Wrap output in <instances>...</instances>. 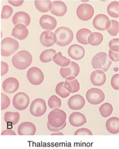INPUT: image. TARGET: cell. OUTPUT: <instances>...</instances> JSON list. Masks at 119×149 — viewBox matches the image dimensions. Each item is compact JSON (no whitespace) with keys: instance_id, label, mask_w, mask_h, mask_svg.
Segmentation results:
<instances>
[{"instance_id":"obj_8","label":"cell","mask_w":119,"mask_h":149,"mask_svg":"<svg viewBox=\"0 0 119 149\" xmlns=\"http://www.w3.org/2000/svg\"><path fill=\"white\" fill-rule=\"evenodd\" d=\"M27 78L32 85L39 86L43 82L44 74L38 68L32 67L27 72Z\"/></svg>"},{"instance_id":"obj_26","label":"cell","mask_w":119,"mask_h":149,"mask_svg":"<svg viewBox=\"0 0 119 149\" xmlns=\"http://www.w3.org/2000/svg\"><path fill=\"white\" fill-rule=\"evenodd\" d=\"M64 87L70 93H74L80 90V84L75 78L73 79H66Z\"/></svg>"},{"instance_id":"obj_23","label":"cell","mask_w":119,"mask_h":149,"mask_svg":"<svg viewBox=\"0 0 119 149\" xmlns=\"http://www.w3.org/2000/svg\"><path fill=\"white\" fill-rule=\"evenodd\" d=\"M70 123L73 127H80L87 123V118L83 113L80 112H73L69 118Z\"/></svg>"},{"instance_id":"obj_17","label":"cell","mask_w":119,"mask_h":149,"mask_svg":"<svg viewBox=\"0 0 119 149\" xmlns=\"http://www.w3.org/2000/svg\"><path fill=\"white\" fill-rule=\"evenodd\" d=\"M68 53L70 57L74 60H80L85 56V49L83 47L74 44L70 47Z\"/></svg>"},{"instance_id":"obj_41","label":"cell","mask_w":119,"mask_h":149,"mask_svg":"<svg viewBox=\"0 0 119 149\" xmlns=\"http://www.w3.org/2000/svg\"><path fill=\"white\" fill-rule=\"evenodd\" d=\"M74 135H89V136H92L93 133H92L89 129L81 128L75 131Z\"/></svg>"},{"instance_id":"obj_1","label":"cell","mask_w":119,"mask_h":149,"mask_svg":"<svg viewBox=\"0 0 119 149\" xmlns=\"http://www.w3.org/2000/svg\"><path fill=\"white\" fill-rule=\"evenodd\" d=\"M33 57L30 52L26 50H21L15 54L12 58V64L15 68L24 70L31 64Z\"/></svg>"},{"instance_id":"obj_10","label":"cell","mask_w":119,"mask_h":149,"mask_svg":"<svg viewBox=\"0 0 119 149\" xmlns=\"http://www.w3.org/2000/svg\"><path fill=\"white\" fill-rule=\"evenodd\" d=\"M30 102L29 96L24 93H19L13 97V104L18 110H24L28 107Z\"/></svg>"},{"instance_id":"obj_24","label":"cell","mask_w":119,"mask_h":149,"mask_svg":"<svg viewBox=\"0 0 119 149\" xmlns=\"http://www.w3.org/2000/svg\"><path fill=\"white\" fill-rule=\"evenodd\" d=\"M107 131L111 134H118L119 132V118L116 117L110 118L106 121Z\"/></svg>"},{"instance_id":"obj_42","label":"cell","mask_w":119,"mask_h":149,"mask_svg":"<svg viewBox=\"0 0 119 149\" xmlns=\"http://www.w3.org/2000/svg\"><path fill=\"white\" fill-rule=\"evenodd\" d=\"M109 58L110 59L111 61H114V62H118L119 61V54L118 52H113L111 50H110L109 53Z\"/></svg>"},{"instance_id":"obj_9","label":"cell","mask_w":119,"mask_h":149,"mask_svg":"<svg viewBox=\"0 0 119 149\" xmlns=\"http://www.w3.org/2000/svg\"><path fill=\"white\" fill-rule=\"evenodd\" d=\"M77 14L78 17L83 21H87L92 19L94 14V10L93 6L87 4L83 3L79 6L77 10Z\"/></svg>"},{"instance_id":"obj_25","label":"cell","mask_w":119,"mask_h":149,"mask_svg":"<svg viewBox=\"0 0 119 149\" xmlns=\"http://www.w3.org/2000/svg\"><path fill=\"white\" fill-rule=\"evenodd\" d=\"M35 5L41 13L48 12L52 8V3L49 0H36L35 1Z\"/></svg>"},{"instance_id":"obj_14","label":"cell","mask_w":119,"mask_h":149,"mask_svg":"<svg viewBox=\"0 0 119 149\" xmlns=\"http://www.w3.org/2000/svg\"><path fill=\"white\" fill-rule=\"evenodd\" d=\"M85 104H86V100L80 94L71 96L68 102V105L72 110H81L84 108Z\"/></svg>"},{"instance_id":"obj_13","label":"cell","mask_w":119,"mask_h":149,"mask_svg":"<svg viewBox=\"0 0 119 149\" xmlns=\"http://www.w3.org/2000/svg\"><path fill=\"white\" fill-rule=\"evenodd\" d=\"M3 89L6 93L13 94L18 90L19 82L17 79L13 77H10L6 79L3 83Z\"/></svg>"},{"instance_id":"obj_32","label":"cell","mask_w":119,"mask_h":149,"mask_svg":"<svg viewBox=\"0 0 119 149\" xmlns=\"http://www.w3.org/2000/svg\"><path fill=\"white\" fill-rule=\"evenodd\" d=\"M119 3L118 1H113L110 3L107 7L108 13L111 17L118 18L119 17Z\"/></svg>"},{"instance_id":"obj_36","label":"cell","mask_w":119,"mask_h":149,"mask_svg":"<svg viewBox=\"0 0 119 149\" xmlns=\"http://www.w3.org/2000/svg\"><path fill=\"white\" fill-rule=\"evenodd\" d=\"M110 22L111 25L109 29H108V32L111 36H116L118 35L119 31V23L118 21H115V20H111Z\"/></svg>"},{"instance_id":"obj_7","label":"cell","mask_w":119,"mask_h":149,"mask_svg":"<svg viewBox=\"0 0 119 149\" xmlns=\"http://www.w3.org/2000/svg\"><path fill=\"white\" fill-rule=\"evenodd\" d=\"M30 112L35 117H41L47 111V104L45 100L38 98L34 100L30 107Z\"/></svg>"},{"instance_id":"obj_30","label":"cell","mask_w":119,"mask_h":149,"mask_svg":"<svg viewBox=\"0 0 119 149\" xmlns=\"http://www.w3.org/2000/svg\"><path fill=\"white\" fill-rule=\"evenodd\" d=\"M57 53L54 49H48L44 50L40 56L41 61L44 63H49L53 61V57Z\"/></svg>"},{"instance_id":"obj_5","label":"cell","mask_w":119,"mask_h":149,"mask_svg":"<svg viewBox=\"0 0 119 149\" xmlns=\"http://www.w3.org/2000/svg\"><path fill=\"white\" fill-rule=\"evenodd\" d=\"M66 113L59 108L54 109L50 111L48 117V123L54 127H59L66 123Z\"/></svg>"},{"instance_id":"obj_11","label":"cell","mask_w":119,"mask_h":149,"mask_svg":"<svg viewBox=\"0 0 119 149\" xmlns=\"http://www.w3.org/2000/svg\"><path fill=\"white\" fill-rule=\"evenodd\" d=\"M80 66L75 62H71L68 66L66 67H63L60 69V74L61 77L64 79L68 77L76 78L79 74Z\"/></svg>"},{"instance_id":"obj_37","label":"cell","mask_w":119,"mask_h":149,"mask_svg":"<svg viewBox=\"0 0 119 149\" xmlns=\"http://www.w3.org/2000/svg\"><path fill=\"white\" fill-rule=\"evenodd\" d=\"M13 13V8L8 5H5L3 7L1 12V19H8Z\"/></svg>"},{"instance_id":"obj_29","label":"cell","mask_w":119,"mask_h":149,"mask_svg":"<svg viewBox=\"0 0 119 149\" xmlns=\"http://www.w3.org/2000/svg\"><path fill=\"white\" fill-rule=\"evenodd\" d=\"M53 61L56 64L61 67H66L69 65L71 63V60L66 58V57L63 56L61 52L57 53L53 57Z\"/></svg>"},{"instance_id":"obj_44","label":"cell","mask_w":119,"mask_h":149,"mask_svg":"<svg viewBox=\"0 0 119 149\" xmlns=\"http://www.w3.org/2000/svg\"><path fill=\"white\" fill-rule=\"evenodd\" d=\"M1 76H4L5 74L8 73L9 67L8 64L5 62H1Z\"/></svg>"},{"instance_id":"obj_43","label":"cell","mask_w":119,"mask_h":149,"mask_svg":"<svg viewBox=\"0 0 119 149\" xmlns=\"http://www.w3.org/2000/svg\"><path fill=\"white\" fill-rule=\"evenodd\" d=\"M66 126V122L65 123H64L63 126H61L59 127H54L53 126H51V125L48 123H47V128H48V130L50 131H52V132H56V131H60L63 129L65 127V126Z\"/></svg>"},{"instance_id":"obj_3","label":"cell","mask_w":119,"mask_h":149,"mask_svg":"<svg viewBox=\"0 0 119 149\" xmlns=\"http://www.w3.org/2000/svg\"><path fill=\"white\" fill-rule=\"evenodd\" d=\"M92 66L95 70H100L106 72L111 65V61L105 52H100L92 59Z\"/></svg>"},{"instance_id":"obj_31","label":"cell","mask_w":119,"mask_h":149,"mask_svg":"<svg viewBox=\"0 0 119 149\" xmlns=\"http://www.w3.org/2000/svg\"><path fill=\"white\" fill-rule=\"evenodd\" d=\"M5 121L7 124L15 125L18 123L20 119V114L18 112H8L5 114Z\"/></svg>"},{"instance_id":"obj_39","label":"cell","mask_w":119,"mask_h":149,"mask_svg":"<svg viewBox=\"0 0 119 149\" xmlns=\"http://www.w3.org/2000/svg\"><path fill=\"white\" fill-rule=\"evenodd\" d=\"M109 47L112 51L118 52L119 51V38H114L109 42Z\"/></svg>"},{"instance_id":"obj_28","label":"cell","mask_w":119,"mask_h":149,"mask_svg":"<svg viewBox=\"0 0 119 149\" xmlns=\"http://www.w3.org/2000/svg\"><path fill=\"white\" fill-rule=\"evenodd\" d=\"M103 41V35L100 33L94 32L91 33L90 35L88 37L87 42L92 46L99 45Z\"/></svg>"},{"instance_id":"obj_2","label":"cell","mask_w":119,"mask_h":149,"mask_svg":"<svg viewBox=\"0 0 119 149\" xmlns=\"http://www.w3.org/2000/svg\"><path fill=\"white\" fill-rule=\"evenodd\" d=\"M55 42L57 45L65 47L68 45L73 40V33L67 27H60L54 33Z\"/></svg>"},{"instance_id":"obj_4","label":"cell","mask_w":119,"mask_h":149,"mask_svg":"<svg viewBox=\"0 0 119 149\" xmlns=\"http://www.w3.org/2000/svg\"><path fill=\"white\" fill-rule=\"evenodd\" d=\"M19 47V42L12 38L3 39L1 43V53L3 57H8L15 53Z\"/></svg>"},{"instance_id":"obj_18","label":"cell","mask_w":119,"mask_h":149,"mask_svg":"<svg viewBox=\"0 0 119 149\" xmlns=\"http://www.w3.org/2000/svg\"><path fill=\"white\" fill-rule=\"evenodd\" d=\"M40 40L41 44L45 47H50L56 43L54 33L49 30H46L41 34Z\"/></svg>"},{"instance_id":"obj_16","label":"cell","mask_w":119,"mask_h":149,"mask_svg":"<svg viewBox=\"0 0 119 149\" xmlns=\"http://www.w3.org/2000/svg\"><path fill=\"white\" fill-rule=\"evenodd\" d=\"M106 80V76L104 72L100 70H96L90 74L91 83L94 86H101L104 84Z\"/></svg>"},{"instance_id":"obj_45","label":"cell","mask_w":119,"mask_h":149,"mask_svg":"<svg viewBox=\"0 0 119 149\" xmlns=\"http://www.w3.org/2000/svg\"><path fill=\"white\" fill-rule=\"evenodd\" d=\"M8 3H10V5L13 6H15V7H18V6H20L22 5V4L24 3V1H20V0H15V1H12V0H10L8 1Z\"/></svg>"},{"instance_id":"obj_40","label":"cell","mask_w":119,"mask_h":149,"mask_svg":"<svg viewBox=\"0 0 119 149\" xmlns=\"http://www.w3.org/2000/svg\"><path fill=\"white\" fill-rule=\"evenodd\" d=\"M111 87L115 90H119V74H115L112 77L111 79Z\"/></svg>"},{"instance_id":"obj_47","label":"cell","mask_w":119,"mask_h":149,"mask_svg":"<svg viewBox=\"0 0 119 149\" xmlns=\"http://www.w3.org/2000/svg\"><path fill=\"white\" fill-rule=\"evenodd\" d=\"M51 135H64V134L60 131H56L55 133L51 134Z\"/></svg>"},{"instance_id":"obj_38","label":"cell","mask_w":119,"mask_h":149,"mask_svg":"<svg viewBox=\"0 0 119 149\" xmlns=\"http://www.w3.org/2000/svg\"><path fill=\"white\" fill-rule=\"evenodd\" d=\"M10 105V100L9 97L4 93H1V108L2 110H5Z\"/></svg>"},{"instance_id":"obj_12","label":"cell","mask_w":119,"mask_h":149,"mask_svg":"<svg viewBox=\"0 0 119 149\" xmlns=\"http://www.w3.org/2000/svg\"><path fill=\"white\" fill-rule=\"evenodd\" d=\"M111 25L110 19L104 14H99L95 17L93 21V26L100 31H105L109 29Z\"/></svg>"},{"instance_id":"obj_15","label":"cell","mask_w":119,"mask_h":149,"mask_svg":"<svg viewBox=\"0 0 119 149\" xmlns=\"http://www.w3.org/2000/svg\"><path fill=\"white\" fill-rule=\"evenodd\" d=\"M40 24L45 30H53L56 28L57 22L56 19L49 15H44L41 17L40 19Z\"/></svg>"},{"instance_id":"obj_19","label":"cell","mask_w":119,"mask_h":149,"mask_svg":"<svg viewBox=\"0 0 119 149\" xmlns=\"http://www.w3.org/2000/svg\"><path fill=\"white\" fill-rule=\"evenodd\" d=\"M68 10L66 5L61 1H54L52 2V8L51 13L57 17H63L66 14Z\"/></svg>"},{"instance_id":"obj_20","label":"cell","mask_w":119,"mask_h":149,"mask_svg":"<svg viewBox=\"0 0 119 149\" xmlns=\"http://www.w3.org/2000/svg\"><path fill=\"white\" fill-rule=\"evenodd\" d=\"M29 35V31L27 27L24 24H17L13 29L12 35L15 38L20 40H25Z\"/></svg>"},{"instance_id":"obj_6","label":"cell","mask_w":119,"mask_h":149,"mask_svg":"<svg viewBox=\"0 0 119 149\" xmlns=\"http://www.w3.org/2000/svg\"><path fill=\"white\" fill-rule=\"evenodd\" d=\"M86 97L89 103L93 105H97L104 100L105 95L102 90L97 88H92L88 90L86 93Z\"/></svg>"},{"instance_id":"obj_34","label":"cell","mask_w":119,"mask_h":149,"mask_svg":"<svg viewBox=\"0 0 119 149\" xmlns=\"http://www.w3.org/2000/svg\"><path fill=\"white\" fill-rule=\"evenodd\" d=\"M48 104L51 109H57V108H60L62 105V102L59 97L54 95L52 96L49 100Z\"/></svg>"},{"instance_id":"obj_46","label":"cell","mask_w":119,"mask_h":149,"mask_svg":"<svg viewBox=\"0 0 119 149\" xmlns=\"http://www.w3.org/2000/svg\"><path fill=\"white\" fill-rule=\"evenodd\" d=\"M1 135H16V133L12 130H5L2 132Z\"/></svg>"},{"instance_id":"obj_27","label":"cell","mask_w":119,"mask_h":149,"mask_svg":"<svg viewBox=\"0 0 119 149\" xmlns=\"http://www.w3.org/2000/svg\"><path fill=\"white\" fill-rule=\"evenodd\" d=\"M91 31L87 28L80 29L77 33V40L80 43L83 45H87V39L88 37L91 34Z\"/></svg>"},{"instance_id":"obj_22","label":"cell","mask_w":119,"mask_h":149,"mask_svg":"<svg viewBox=\"0 0 119 149\" xmlns=\"http://www.w3.org/2000/svg\"><path fill=\"white\" fill-rule=\"evenodd\" d=\"M36 132V126L30 122L23 123L18 127V133L19 135H35Z\"/></svg>"},{"instance_id":"obj_33","label":"cell","mask_w":119,"mask_h":149,"mask_svg":"<svg viewBox=\"0 0 119 149\" xmlns=\"http://www.w3.org/2000/svg\"><path fill=\"white\" fill-rule=\"evenodd\" d=\"M113 111V108L109 103H105L102 104L100 108V113L103 117H107L111 116Z\"/></svg>"},{"instance_id":"obj_35","label":"cell","mask_w":119,"mask_h":149,"mask_svg":"<svg viewBox=\"0 0 119 149\" xmlns=\"http://www.w3.org/2000/svg\"><path fill=\"white\" fill-rule=\"evenodd\" d=\"M64 82H61L57 84L56 87V92L57 95L60 96L63 98H65L70 95V93L64 87Z\"/></svg>"},{"instance_id":"obj_21","label":"cell","mask_w":119,"mask_h":149,"mask_svg":"<svg viewBox=\"0 0 119 149\" xmlns=\"http://www.w3.org/2000/svg\"><path fill=\"white\" fill-rule=\"evenodd\" d=\"M12 21L13 24H24L26 27L29 25L31 22V18L28 13L24 12H17L13 15L12 18Z\"/></svg>"}]
</instances>
